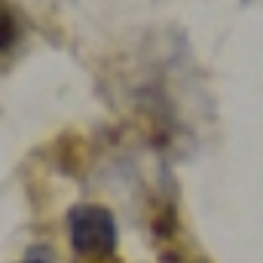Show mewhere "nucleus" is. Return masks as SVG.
I'll return each instance as SVG.
<instances>
[{"instance_id": "f03ea898", "label": "nucleus", "mask_w": 263, "mask_h": 263, "mask_svg": "<svg viewBox=\"0 0 263 263\" xmlns=\"http://www.w3.org/2000/svg\"><path fill=\"white\" fill-rule=\"evenodd\" d=\"M25 263H49V260H46V257H28Z\"/></svg>"}, {"instance_id": "f257e3e1", "label": "nucleus", "mask_w": 263, "mask_h": 263, "mask_svg": "<svg viewBox=\"0 0 263 263\" xmlns=\"http://www.w3.org/2000/svg\"><path fill=\"white\" fill-rule=\"evenodd\" d=\"M70 245L80 260H107L117 248V220L104 205H77L67 214Z\"/></svg>"}]
</instances>
